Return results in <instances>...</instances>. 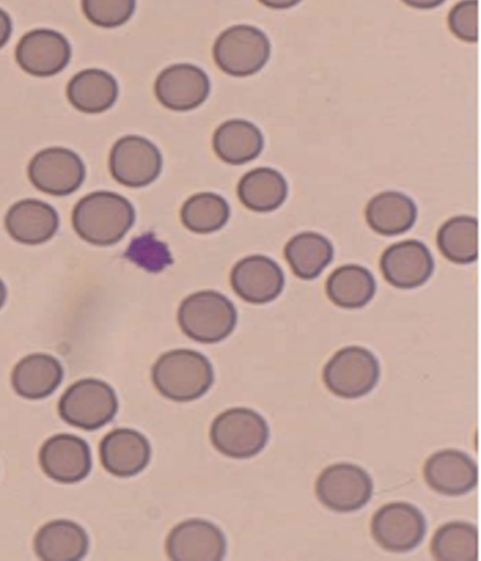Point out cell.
<instances>
[{
	"mask_svg": "<svg viewBox=\"0 0 481 561\" xmlns=\"http://www.w3.org/2000/svg\"><path fill=\"white\" fill-rule=\"evenodd\" d=\"M135 221V209L124 196L110 192H92L75 206L71 222L84 241L100 247L121 241Z\"/></svg>",
	"mask_w": 481,
	"mask_h": 561,
	"instance_id": "1",
	"label": "cell"
},
{
	"mask_svg": "<svg viewBox=\"0 0 481 561\" xmlns=\"http://www.w3.org/2000/svg\"><path fill=\"white\" fill-rule=\"evenodd\" d=\"M156 389L168 399L184 402L205 394L214 382L210 362L192 350H173L162 354L151 369Z\"/></svg>",
	"mask_w": 481,
	"mask_h": 561,
	"instance_id": "2",
	"label": "cell"
},
{
	"mask_svg": "<svg viewBox=\"0 0 481 561\" xmlns=\"http://www.w3.org/2000/svg\"><path fill=\"white\" fill-rule=\"evenodd\" d=\"M177 321L182 331L194 341L217 343L234 330L237 310L225 295L202 290L191 294L181 302Z\"/></svg>",
	"mask_w": 481,
	"mask_h": 561,
	"instance_id": "3",
	"label": "cell"
},
{
	"mask_svg": "<svg viewBox=\"0 0 481 561\" xmlns=\"http://www.w3.org/2000/svg\"><path fill=\"white\" fill-rule=\"evenodd\" d=\"M270 428L264 417L252 409L231 408L211 423L210 440L221 454L231 458H250L267 444Z\"/></svg>",
	"mask_w": 481,
	"mask_h": 561,
	"instance_id": "4",
	"label": "cell"
},
{
	"mask_svg": "<svg viewBox=\"0 0 481 561\" xmlns=\"http://www.w3.org/2000/svg\"><path fill=\"white\" fill-rule=\"evenodd\" d=\"M118 410L113 388L100 379L85 378L72 383L58 403L60 417L68 424L94 431L107 424Z\"/></svg>",
	"mask_w": 481,
	"mask_h": 561,
	"instance_id": "5",
	"label": "cell"
},
{
	"mask_svg": "<svg viewBox=\"0 0 481 561\" xmlns=\"http://www.w3.org/2000/svg\"><path fill=\"white\" fill-rule=\"evenodd\" d=\"M271 55L267 36L252 25H233L217 37L213 56L224 72L234 77L251 76L261 70Z\"/></svg>",
	"mask_w": 481,
	"mask_h": 561,
	"instance_id": "6",
	"label": "cell"
},
{
	"mask_svg": "<svg viewBox=\"0 0 481 561\" xmlns=\"http://www.w3.org/2000/svg\"><path fill=\"white\" fill-rule=\"evenodd\" d=\"M380 376L379 362L367 348L352 345L337 351L325 364L322 379L335 396L355 399L369 393Z\"/></svg>",
	"mask_w": 481,
	"mask_h": 561,
	"instance_id": "7",
	"label": "cell"
},
{
	"mask_svg": "<svg viewBox=\"0 0 481 561\" xmlns=\"http://www.w3.org/2000/svg\"><path fill=\"white\" fill-rule=\"evenodd\" d=\"M374 484L362 467L342 462L327 467L316 482L318 500L328 508L348 513L364 507L371 499Z\"/></svg>",
	"mask_w": 481,
	"mask_h": 561,
	"instance_id": "8",
	"label": "cell"
},
{
	"mask_svg": "<svg viewBox=\"0 0 481 561\" xmlns=\"http://www.w3.org/2000/svg\"><path fill=\"white\" fill-rule=\"evenodd\" d=\"M27 175L31 183L41 192L66 196L81 186L85 178V168L75 151L64 147H49L32 158Z\"/></svg>",
	"mask_w": 481,
	"mask_h": 561,
	"instance_id": "9",
	"label": "cell"
},
{
	"mask_svg": "<svg viewBox=\"0 0 481 561\" xmlns=\"http://www.w3.org/2000/svg\"><path fill=\"white\" fill-rule=\"evenodd\" d=\"M370 528L375 541L383 549L408 552L424 539L426 519L411 503L391 502L374 514Z\"/></svg>",
	"mask_w": 481,
	"mask_h": 561,
	"instance_id": "10",
	"label": "cell"
},
{
	"mask_svg": "<svg viewBox=\"0 0 481 561\" xmlns=\"http://www.w3.org/2000/svg\"><path fill=\"white\" fill-rule=\"evenodd\" d=\"M108 165L115 181L138 188L149 185L159 176L162 157L147 138L127 135L113 145Z\"/></svg>",
	"mask_w": 481,
	"mask_h": 561,
	"instance_id": "11",
	"label": "cell"
},
{
	"mask_svg": "<svg viewBox=\"0 0 481 561\" xmlns=\"http://www.w3.org/2000/svg\"><path fill=\"white\" fill-rule=\"evenodd\" d=\"M167 554L177 561H220L227 542L222 531L213 523L194 518L174 526L165 541Z\"/></svg>",
	"mask_w": 481,
	"mask_h": 561,
	"instance_id": "12",
	"label": "cell"
},
{
	"mask_svg": "<svg viewBox=\"0 0 481 561\" xmlns=\"http://www.w3.org/2000/svg\"><path fill=\"white\" fill-rule=\"evenodd\" d=\"M71 58L68 39L50 28H36L24 34L15 47L18 65L35 77H50L64 70Z\"/></svg>",
	"mask_w": 481,
	"mask_h": 561,
	"instance_id": "13",
	"label": "cell"
},
{
	"mask_svg": "<svg viewBox=\"0 0 481 561\" xmlns=\"http://www.w3.org/2000/svg\"><path fill=\"white\" fill-rule=\"evenodd\" d=\"M210 91L208 76L192 64H175L163 69L156 79L158 101L172 111H191L207 99Z\"/></svg>",
	"mask_w": 481,
	"mask_h": 561,
	"instance_id": "14",
	"label": "cell"
},
{
	"mask_svg": "<svg viewBox=\"0 0 481 561\" xmlns=\"http://www.w3.org/2000/svg\"><path fill=\"white\" fill-rule=\"evenodd\" d=\"M39 465L50 479L61 483H76L91 471V450L88 443L76 435L57 434L41 447Z\"/></svg>",
	"mask_w": 481,
	"mask_h": 561,
	"instance_id": "15",
	"label": "cell"
},
{
	"mask_svg": "<svg viewBox=\"0 0 481 561\" xmlns=\"http://www.w3.org/2000/svg\"><path fill=\"white\" fill-rule=\"evenodd\" d=\"M234 293L250 304H266L279 296L285 278L279 265L268 256L255 254L241 259L232 268Z\"/></svg>",
	"mask_w": 481,
	"mask_h": 561,
	"instance_id": "16",
	"label": "cell"
},
{
	"mask_svg": "<svg viewBox=\"0 0 481 561\" xmlns=\"http://www.w3.org/2000/svg\"><path fill=\"white\" fill-rule=\"evenodd\" d=\"M380 268L389 284L410 289L427 282L434 271V260L423 242L405 240L385 250Z\"/></svg>",
	"mask_w": 481,
	"mask_h": 561,
	"instance_id": "17",
	"label": "cell"
},
{
	"mask_svg": "<svg viewBox=\"0 0 481 561\" xmlns=\"http://www.w3.org/2000/svg\"><path fill=\"white\" fill-rule=\"evenodd\" d=\"M423 474L431 489L449 496L466 494L478 483L476 462L458 449H443L430 456Z\"/></svg>",
	"mask_w": 481,
	"mask_h": 561,
	"instance_id": "18",
	"label": "cell"
},
{
	"mask_svg": "<svg viewBox=\"0 0 481 561\" xmlns=\"http://www.w3.org/2000/svg\"><path fill=\"white\" fill-rule=\"evenodd\" d=\"M100 460L110 473L126 478L142 471L150 460V444L139 432L116 428L100 443Z\"/></svg>",
	"mask_w": 481,
	"mask_h": 561,
	"instance_id": "19",
	"label": "cell"
},
{
	"mask_svg": "<svg viewBox=\"0 0 481 561\" xmlns=\"http://www.w3.org/2000/svg\"><path fill=\"white\" fill-rule=\"evenodd\" d=\"M4 226L15 241L34 245L53 238L59 227V217L48 203L26 198L9 208Z\"/></svg>",
	"mask_w": 481,
	"mask_h": 561,
	"instance_id": "20",
	"label": "cell"
},
{
	"mask_svg": "<svg viewBox=\"0 0 481 561\" xmlns=\"http://www.w3.org/2000/svg\"><path fill=\"white\" fill-rule=\"evenodd\" d=\"M89 538L75 522L56 519L42 526L34 538L36 556L45 561H77L85 557Z\"/></svg>",
	"mask_w": 481,
	"mask_h": 561,
	"instance_id": "21",
	"label": "cell"
},
{
	"mask_svg": "<svg viewBox=\"0 0 481 561\" xmlns=\"http://www.w3.org/2000/svg\"><path fill=\"white\" fill-rule=\"evenodd\" d=\"M64 369L57 358L35 353L23 357L13 368L11 385L26 399L37 400L51 394L61 383Z\"/></svg>",
	"mask_w": 481,
	"mask_h": 561,
	"instance_id": "22",
	"label": "cell"
},
{
	"mask_svg": "<svg viewBox=\"0 0 481 561\" xmlns=\"http://www.w3.org/2000/svg\"><path fill=\"white\" fill-rule=\"evenodd\" d=\"M70 104L80 112L98 114L111 108L118 96L115 78L102 69H83L67 85Z\"/></svg>",
	"mask_w": 481,
	"mask_h": 561,
	"instance_id": "23",
	"label": "cell"
},
{
	"mask_svg": "<svg viewBox=\"0 0 481 561\" xmlns=\"http://www.w3.org/2000/svg\"><path fill=\"white\" fill-rule=\"evenodd\" d=\"M264 139L261 130L245 119H229L215 131L213 147L224 162L243 164L262 151Z\"/></svg>",
	"mask_w": 481,
	"mask_h": 561,
	"instance_id": "24",
	"label": "cell"
},
{
	"mask_svg": "<svg viewBox=\"0 0 481 561\" xmlns=\"http://www.w3.org/2000/svg\"><path fill=\"white\" fill-rule=\"evenodd\" d=\"M417 208L405 194L387 191L374 196L366 207V220L370 228L383 236H396L412 228Z\"/></svg>",
	"mask_w": 481,
	"mask_h": 561,
	"instance_id": "25",
	"label": "cell"
},
{
	"mask_svg": "<svg viewBox=\"0 0 481 561\" xmlns=\"http://www.w3.org/2000/svg\"><path fill=\"white\" fill-rule=\"evenodd\" d=\"M240 202L249 209L267 213L277 209L288 193L284 176L272 168H256L245 173L238 183Z\"/></svg>",
	"mask_w": 481,
	"mask_h": 561,
	"instance_id": "26",
	"label": "cell"
},
{
	"mask_svg": "<svg viewBox=\"0 0 481 561\" xmlns=\"http://www.w3.org/2000/svg\"><path fill=\"white\" fill-rule=\"evenodd\" d=\"M284 254L296 276L313 279L331 263L334 250L324 236L308 231L294 236L287 242Z\"/></svg>",
	"mask_w": 481,
	"mask_h": 561,
	"instance_id": "27",
	"label": "cell"
},
{
	"mask_svg": "<svg viewBox=\"0 0 481 561\" xmlns=\"http://www.w3.org/2000/svg\"><path fill=\"white\" fill-rule=\"evenodd\" d=\"M330 300L345 309H357L367 305L376 293L373 274L357 264L337 267L325 284Z\"/></svg>",
	"mask_w": 481,
	"mask_h": 561,
	"instance_id": "28",
	"label": "cell"
},
{
	"mask_svg": "<svg viewBox=\"0 0 481 561\" xmlns=\"http://www.w3.org/2000/svg\"><path fill=\"white\" fill-rule=\"evenodd\" d=\"M431 552L439 561H473L478 557V529L456 520L440 526L431 542Z\"/></svg>",
	"mask_w": 481,
	"mask_h": 561,
	"instance_id": "29",
	"label": "cell"
},
{
	"mask_svg": "<svg viewBox=\"0 0 481 561\" xmlns=\"http://www.w3.org/2000/svg\"><path fill=\"white\" fill-rule=\"evenodd\" d=\"M437 245L449 261L472 263L478 257V220L470 216L450 218L437 232Z\"/></svg>",
	"mask_w": 481,
	"mask_h": 561,
	"instance_id": "30",
	"label": "cell"
},
{
	"mask_svg": "<svg viewBox=\"0 0 481 561\" xmlns=\"http://www.w3.org/2000/svg\"><path fill=\"white\" fill-rule=\"evenodd\" d=\"M229 215L227 201L210 192L191 196L181 208L183 225L195 233H210L221 229L227 224Z\"/></svg>",
	"mask_w": 481,
	"mask_h": 561,
	"instance_id": "31",
	"label": "cell"
},
{
	"mask_svg": "<svg viewBox=\"0 0 481 561\" xmlns=\"http://www.w3.org/2000/svg\"><path fill=\"white\" fill-rule=\"evenodd\" d=\"M87 19L100 27H117L134 14L136 0H82Z\"/></svg>",
	"mask_w": 481,
	"mask_h": 561,
	"instance_id": "32",
	"label": "cell"
},
{
	"mask_svg": "<svg viewBox=\"0 0 481 561\" xmlns=\"http://www.w3.org/2000/svg\"><path fill=\"white\" fill-rule=\"evenodd\" d=\"M126 256L148 272H160L172 263L168 247L150 232L135 238L126 251Z\"/></svg>",
	"mask_w": 481,
	"mask_h": 561,
	"instance_id": "33",
	"label": "cell"
},
{
	"mask_svg": "<svg viewBox=\"0 0 481 561\" xmlns=\"http://www.w3.org/2000/svg\"><path fill=\"white\" fill-rule=\"evenodd\" d=\"M448 25L451 32L462 41H478V1L462 0L448 14Z\"/></svg>",
	"mask_w": 481,
	"mask_h": 561,
	"instance_id": "34",
	"label": "cell"
},
{
	"mask_svg": "<svg viewBox=\"0 0 481 561\" xmlns=\"http://www.w3.org/2000/svg\"><path fill=\"white\" fill-rule=\"evenodd\" d=\"M12 32V22L10 15L0 8V48L9 41Z\"/></svg>",
	"mask_w": 481,
	"mask_h": 561,
	"instance_id": "35",
	"label": "cell"
},
{
	"mask_svg": "<svg viewBox=\"0 0 481 561\" xmlns=\"http://www.w3.org/2000/svg\"><path fill=\"white\" fill-rule=\"evenodd\" d=\"M404 3H406L410 7L416 8V9H433L442 3L445 2V0H402Z\"/></svg>",
	"mask_w": 481,
	"mask_h": 561,
	"instance_id": "36",
	"label": "cell"
},
{
	"mask_svg": "<svg viewBox=\"0 0 481 561\" xmlns=\"http://www.w3.org/2000/svg\"><path fill=\"white\" fill-rule=\"evenodd\" d=\"M264 5L272 8V9H288L297 3H299L301 0H259Z\"/></svg>",
	"mask_w": 481,
	"mask_h": 561,
	"instance_id": "37",
	"label": "cell"
},
{
	"mask_svg": "<svg viewBox=\"0 0 481 561\" xmlns=\"http://www.w3.org/2000/svg\"><path fill=\"white\" fill-rule=\"evenodd\" d=\"M7 299V287L4 283L0 279V309L4 305Z\"/></svg>",
	"mask_w": 481,
	"mask_h": 561,
	"instance_id": "38",
	"label": "cell"
}]
</instances>
